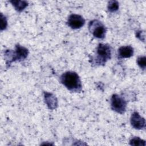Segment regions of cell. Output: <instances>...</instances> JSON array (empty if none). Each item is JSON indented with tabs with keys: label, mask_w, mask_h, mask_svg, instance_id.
<instances>
[{
	"label": "cell",
	"mask_w": 146,
	"mask_h": 146,
	"mask_svg": "<svg viewBox=\"0 0 146 146\" xmlns=\"http://www.w3.org/2000/svg\"><path fill=\"white\" fill-rule=\"evenodd\" d=\"M60 82L70 91H81V80L79 75L75 72L67 71L63 73L60 76Z\"/></svg>",
	"instance_id": "6da1fadb"
},
{
	"label": "cell",
	"mask_w": 146,
	"mask_h": 146,
	"mask_svg": "<svg viewBox=\"0 0 146 146\" xmlns=\"http://www.w3.org/2000/svg\"><path fill=\"white\" fill-rule=\"evenodd\" d=\"M28 50L19 44L15 46L14 51L7 50L5 52L7 65H10L13 62L25 59L28 55Z\"/></svg>",
	"instance_id": "7a4b0ae2"
},
{
	"label": "cell",
	"mask_w": 146,
	"mask_h": 146,
	"mask_svg": "<svg viewBox=\"0 0 146 146\" xmlns=\"http://www.w3.org/2000/svg\"><path fill=\"white\" fill-rule=\"evenodd\" d=\"M96 56L95 59V63L98 65L104 64L111 56V47L106 44L100 43L96 50Z\"/></svg>",
	"instance_id": "3957f363"
},
{
	"label": "cell",
	"mask_w": 146,
	"mask_h": 146,
	"mask_svg": "<svg viewBox=\"0 0 146 146\" xmlns=\"http://www.w3.org/2000/svg\"><path fill=\"white\" fill-rule=\"evenodd\" d=\"M127 106L126 101L117 94L112 95L111 98V107L112 110L120 114L125 111Z\"/></svg>",
	"instance_id": "277c9868"
},
{
	"label": "cell",
	"mask_w": 146,
	"mask_h": 146,
	"mask_svg": "<svg viewBox=\"0 0 146 146\" xmlns=\"http://www.w3.org/2000/svg\"><path fill=\"white\" fill-rule=\"evenodd\" d=\"M89 29L92 33V35L99 39H103L105 36V34L106 33V27L102 24L100 22L94 20L91 21L89 23Z\"/></svg>",
	"instance_id": "5b68a950"
},
{
	"label": "cell",
	"mask_w": 146,
	"mask_h": 146,
	"mask_svg": "<svg viewBox=\"0 0 146 146\" xmlns=\"http://www.w3.org/2000/svg\"><path fill=\"white\" fill-rule=\"evenodd\" d=\"M85 23V20L80 15L72 14L70 15L67 20V25L72 29H78L82 27Z\"/></svg>",
	"instance_id": "8992f818"
},
{
	"label": "cell",
	"mask_w": 146,
	"mask_h": 146,
	"mask_svg": "<svg viewBox=\"0 0 146 146\" xmlns=\"http://www.w3.org/2000/svg\"><path fill=\"white\" fill-rule=\"evenodd\" d=\"M130 121L132 126L135 129H141L145 127V119L137 112H134L132 113Z\"/></svg>",
	"instance_id": "52a82bcc"
},
{
	"label": "cell",
	"mask_w": 146,
	"mask_h": 146,
	"mask_svg": "<svg viewBox=\"0 0 146 146\" xmlns=\"http://www.w3.org/2000/svg\"><path fill=\"white\" fill-rule=\"evenodd\" d=\"M133 48L131 46H122L118 50V54L121 58H130L133 55Z\"/></svg>",
	"instance_id": "ba28073f"
},
{
	"label": "cell",
	"mask_w": 146,
	"mask_h": 146,
	"mask_svg": "<svg viewBox=\"0 0 146 146\" xmlns=\"http://www.w3.org/2000/svg\"><path fill=\"white\" fill-rule=\"evenodd\" d=\"M44 98L46 102L50 108L54 109L56 108L57 106V100L53 95L50 93H46Z\"/></svg>",
	"instance_id": "9c48e42d"
},
{
	"label": "cell",
	"mask_w": 146,
	"mask_h": 146,
	"mask_svg": "<svg viewBox=\"0 0 146 146\" xmlns=\"http://www.w3.org/2000/svg\"><path fill=\"white\" fill-rule=\"evenodd\" d=\"M10 2L18 11H22L28 5V3L24 1H11Z\"/></svg>",
	"instance_id": "30bf717a"
},
{
	"label": "cell",
	"mask_w": 146,
	"mask_h": 146,
	"mask_svg": "<svg viewBox=\"0 0 146 146\" xmlns=\"http://www.w3.org/2000/svg\"><path fill=\"white\" fill-rule=\"evenodd\" d=\"M129 144L131 145L135 146H145L146 143L145 140L141 139L138 137H133L129 141Z\"/></svg>",
	"instance_id": "8fae6325"
},
{
	"label": "cell",
	"mask_w": 146,
	"mask_h": 146,
	"mask_svg": "<svg viewBox=\"0 0 146 146\" xmlns=\"http://www.w3.org/2000/svg\"><path fill=\"white\" fill-rule=\"evenodd\" d=\"M119 3L116 1H110L108 5V9L110 12H115L119 9Z\"/></svg>",
	"instance_id": "7c38bea8"
},
{
	"label": "cell",
	"mask_w": 146,
	"mask_h": 146,
	"mask_svg": "<svg viewBox=\"0 0 146 146\" xmlns=\"http://www.w3.org/2000/svg\"><path fill=\"white\" fill-rule=\"evenodd\" d=\"M145 56H140L137 59V63L139 65V66L142 68L143 70H145V66H146V60H145Z\"/></svg>",
	"instance_id": "4fadbf2b"
},
{
	"label": "cell",
	"mask_w": 146,
	"mask_h": 146,
	"mask_svg": "<svg viewBox=\"0 0 146 146\" xmlns=\"http://www.w3.org/2000/svg\"><path fill=\"white\" fill-rule=\"evenodd\" d=\"M7 23L6 18L5 16L3 15L2 14H1V30H3L5 29L7 27Z\"/></svg>",
	"instance_id": "5bb4252c"
}]
</instances>
